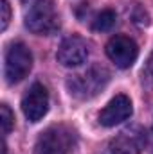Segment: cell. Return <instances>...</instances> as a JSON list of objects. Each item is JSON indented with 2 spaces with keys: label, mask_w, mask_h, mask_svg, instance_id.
<instances>
[{
  "label": "cell",
  "mask_w": 153,
  "mask_h": 154,
  "mask_svg": "<svg viewBox=\"0 0 153 154\" xmlns=\"http://www.w3.org/2000/svg\"><path fill=\"white\" fill-rule=\"evenodd\" d=\"M108 81H110V72L105 66L92 65L85 68L83 72H77L69 77L67 88L72 97H76L79 100H90L106 88Z\"/></svg>",
  "instance_id": "6da1fadb"
},
{
  "label": "cell",
  "mask_w": 153,
  "mask_h": 154,
  "mask_svg": "<svg viewBox=\"0 0 153 154\" xmlns=\"http://www.w3.org/2000/svg\"><path fill=\"white\" fill-rule=\"evenodd\" d=\"M76 145V131L65 124L47 127L36 140L34 154H72Z\"/></svg>",
  "instance_id": "7a4b0ae2"
},
{
  "label": "cell",
  "mask_w": 153,
  "mask_h": 154,
  "mask_svg": "<svg viewBox=\"0 0 153 154\" xmlns=\"http://www.w3.org/2000/svg\"><path fill=\"white\" fill-rule=\"evenodd\" d=\"M25 27L34 34H52L60 29V16L52 0H36L25 14Z\"/></svg>",
  "instance_id": "3957f363"
},
{
  "label": "cell",
  "mask_w": 153,
  "mask_h": 154,
  "mask_svg": "<svg viewBox=\"0 0 153 154\" xmlns=\"http://www.w3.org/2000/svg\"><path fill=\"white\" fill-rule=\"evenodd\" d=\"M33 68V54L25 43H11L4 59V75L9 84H16L29 75Z\"/></svg>",
  "instance_id": "277c9868"
},
{
  "label": "cell",
  "mask_w": 153,
  "mask_h": 154,
  "mask_svg": "<svg viewBox=\"0 0 153 154\" xmlns=\"http://www.w3.org/2000/svg\"><path fill=\"white\" fill-rule=\"evenodd\" d=\"M106 56L110 57L112 63H115L117 68L124 70L135 63V59L139 56V47L130 36L115 34L106 43Z\"/></svg>",
  "instance_id": "5b68a950"
},
{
  "label": "cell",
  "mask_w": 153,
  "mask_h": 154,
  "mask_svg": "<svg viewBox=\"0 0 153 154\" xmlns=\"http://www.w3.org/2000/svg\"><path fill=\"white\" fill-rule=\"evenodd\" d=\"M22 111L33 124L40 122L49 111V91L41 82H34L22 97Z\"/></svg>",
  "instance_id": "8992f818"
},
{
  "label": "cell",
  "mask_w": 153,
  "mask_h": 154,
  "mask_svg": "<svg viewBox=\"0 0 153 154\" xmlns=\"http://www.w3.org/2000/svg\"><path fill=\"white\" fill-rule=\"evenodd\" d=\"M146 145V133L139 127H128L122 129L119 134H115L108 143L110 154H141Z\"/></svg>",
  "instance_id": "52a82bcc"
},
{
  "label": "cell",
  "mask_w": 153,
  "mask_h": 154,
  "mask_svg": "<svg viewBox=\"0 0 153 154\" xmlns=\"http://www.w3.org/2000/svg\"><path fill=\"white\" fill-rule=\"evenodd\" d=\"M60 65L67 68H77L88 59V43L81 36H69L61 41L56 52Z\"/></svg>",
  "instance_id": "ba28073f"
},
{
  "label": "cell",
  "mask_w": 153,
  "mask_h": 154,
  "mask_svg": "<svg viewBox=\"0 0 153 154\" xmlns=\"http://www.w3.org/2000/svg\"><path fill=\"white\" fill-rule=\"evenodd\" d=\"M132 113H133V106H132L130 97H126L124 93H119L101 109L99 124L105 127H115V125L122 124L124 120H128Z\"/></svg>",
  "instance_id": "9c48e42d"
},
{
  "label": "cell",
  "mask_w": 153,
  "mask_h": 154,
  "mask_svg": "<svg viewBox=\"0 0 153 154\" xmlns=\"http://www.w3.org/2000/svg\"><path fill=\"white\" fill-rule=\"evenodd\" d=\"M117 22V14H115L112 9H103L101 13H97L92 20V29L94 31H99V32H108L112 31V27Z\"/></svg>",
  "instance_id": "30bf717a"
},
{
  "label": "cell",
  "mask_w": 153,
  "mask_h": 154,
  "mask_svg": "<svg viewBox=\"0 0 153 154\" xmlns=\"http://www.w3.org/2000/svg\"><path fill=\"white\" fill-rule=\"evenodd\" d=\"M0 115H2L0 116V120H2V134L7 136L11 133L13 125H15V115H13V111L9 109L7 104H2L0 106Z\"/></svg>",
  "instance_id": "8fae6325"
},
{
  "label": "cell",
  "mask_w": 153,
  "mask_h": 154,
  "mask_svg": "<svg viewBox=\"0 0 153 154\" xmlns=\"http://www.w3.org/2000/svg\"><path fill=\"white\" fill-rule=\"evenodd\" d=\"M142 75H144V79H146V82L153 86V52L148 56V59H146V63H144Z\"/></svg>",
  "instance_id": "7c38bea8"
},
{
  "label": "cell",
  "mask_w": 153,
  "mask_h": 154,
  "mask_svg": "<svg viewBox=\"0 0 153 154\" xmlns=\"http://www.w3.org/2000/svg\"><path fill=\"white\" fill-rule=\"evenodd\" d=\"M0 4H2L0 5V9H2V31H5L9 25V20H11V7H9L7 0H2Z\"/></svg>",
  "instance_id": "4fadbf2b"
},
{
  "label": "cell",
  "mask_w": 153,
  "mask_h": 154,
  "mask_svg": "<svg viewBox=\"0 0 153 154\" xmlns=\"http://www.w3.org/2000/svg\"><path fill=\"white\" fill-rule=\"evenodd\" d=\"M22 2H24V4H34L36 0H22Z\"/></svg>",
  "instance_id": "5bb4252c"
},
{
  "label": "cell",
  "mask_w": 153,
  "mask_h": 154,
  "mask_svg": "<svg viewBox=\"0 0 153 154\" xmlns=\"http://www.w3.org/2000/svg\"><path fill=\"white\" fill-rule=\"evenodd\" d=\"M106 154H110V152H108V151H106Z\"/></svg>",
  "instance_id": "9a60e30c"
}]
</instances>
